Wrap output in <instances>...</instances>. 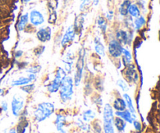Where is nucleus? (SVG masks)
Wrapping results in <instances>:
<instances>
[{"label": "nucleus", "mask_w": 160, "mask_h": 133, "mask_svg": "<svg viewBox=\"0 0 160 133\" xmlns=\"http://www.w3.org/2000/svg\"><path fill=\"white\" fill-rule=\"evenodd\" d=\"M9 133H17V131H16L15 129H12V130L9 131Z\"/></svg>", "instance_id": "c03bdc74"}, {"label": "nucleus", "mask_w": 160, "mask_h": 133, "mask_svg": "<svg viewBox=\"0 0 160 133\" xmlns=\"http://www.w3.org/2000/svg\"><path fill=\"white\" fill-rule=\"evenodd\" d=\"M85 133H92V132H85Z\"/></svg>", "instance_id": "49530a36"}, {"label": "nucleus", "mask_w": 160, "mask_h": 133, "mask_svg": "<svg viewBox=\"0 0 160 133\" xmlns=\"http://www.w3.org/2000/svg\"><path fill=\"white\" fill-rule=\"evenodd\" d=\"M123 99H124L125 102H126L127 107H128V110H129L132 114H135L136 112L135 108H134V104H133L132 99H131V97L129 96V94H128V93H124V94L123 95Z\"/></svg>", "instance_id": "4be33fe9"}, {"label": "nucleus", "mask_w": 160, "mask_h": 133, "mask_svg": "<svg viewBox=\"0 0 160 133\" xmlns=\"http://www.w3.org/2000/svg\"><path fill=\"white\" fill-rule=\"evenodd\" d=\"M122 55H123V62L125 65H128L131 63V60H132V55H131V51L129 50L126 49V48H123V51H122Z\"/></svg>", "instance_id": "b1692460"}, {"label": "nucleus", "mask_w": 160, "mask_h": 133, "mask_svg": "<svg viewBox=\"0 0 160 133\" xmlns=\"http://www.w3.org/2000/svg\"><path fill=\"white\" fill-rule=\"evenodd\" d=\"M117 86H118V87H120V88L121 89L123 92H127V91H128V90H129V87H128V83H127L125 82L123 79H118L117 82Z\"/></svg>", "instance_id": "7c9ffc66"}, {"label": "nucleus", "mask_w": 160, "mask_h": 133, "mask_svg": "<svg viewBox=\"0 0 160 133\" xmlns=\"http://www.w3.org/2000/svg\"><path fill=\"white\" fill-rule=\"evenodd\" d=\"M93 2H94V5H95V6H96V5H98L99 0H93Z\"/></svg>", "instance_id": "37998d69"}, {"label": "nucleus", "mask_w": 160, "mask_h": 133, "mask_svg": "<svg viewBox=\"0 0 160 133\" xmlns=\"http://www.w3.org/2000/svg\"><path fill=\"white\" fill-rule=\"evenodd\" d=\"M23 2H30L31 0H23Z\"/></svg>", "instance_id": "a18cd8bd"}, {"label": "nucleus", "mask_w": 160, "mask_h": 133, "mask_svg": "<svg viewBox=\"0 0 160 133\" xmlns=\"http://www.w3.org/2000/svg\"><path fill=\"white\" fill-rule=\"evenodd\" d=\"M98 26L100 30L102 31V32L103 34H105L106 31V28H107V23H106V20L104 17H99L98 19Z\"/></svg>", "instance_id": "c85d7f7f"}, {"label": "nucleus", "mask_w": 160, "mask_h": 133, "mask_svg": "<svg viewBox=\"0 0 160 133\" xmlns=\"http://www.w3.org/2000/svg\"><path fill=\"white\" fill-rule=\"evenodd\" d=\"M73 79L71 76H66L62 79L61 83L60 88H59V94L60 98L63 102H67L70 101L73 94Z\"/></svg>", "instance_id": "f03ea898"}, {"label": "nucleus", "mask_w": 160, "mask_h": 133, "mask_svg": "<svg viewBox=\"0 0 160 133\" xmlns=\"http://www.w3.org/2000/svg\"><path fill=\"white\" fill-rule=\"evenodd\" d=\"M45 47L44 46H39L37 48H36L35 50H34V54L36 55L37 56H40L42 54V53L44 52V51H45Z\"/></svg>", "instance_id": "e433bc0d"}, {"label": "nucleus", "mask_w": 160, "mask_h": 133, "mask_svg": "<svg viewBox=\"0 0 160 133\" xmlns=\"http://www.w3.org/2000/svg\"><path fill=\"white\" fill-rule=\"evenodd\" d=\"M35 88V85L34 83H28L21 87V90L26 93H31Z\"/></svg>", "instance_id": "c756f323"}, {"label": "nucleus", "mask_w": 160, "mask_h": 133, "mask_svg": "<svg viewBox=\"0 0 160 133\" xmlns=\"http://www.w3.org/2000/svg\"><path fill=\"white\" fill-rule=\"evenodd\" d=\"M145 22H146L145 19L142 16H139L138 17H137L134 20V28H135V30H137V31L140 30L145 24Z\"/></svg>", "instance_id": "cd10ccee"}, {"label": "nucleus", "mask_w": 160, "mask_h": 133, "mask_svg": "<svg viewBox=\"0 0 160 133\" xmlns=\"http://www.w3.org/2000/svg\"><path fill=\"white\" fill-rule=\"evenodd\" d=\"M28 20H29V17H28V13L23 14L20 17L18 24H17V29H18L19 31H23L25 29L28 23Z\"/></svg>", "instance_id": "a211bd4d"}, {"label": "nucleus", "mask_w": 160, "mask_h": 133, "mask_svg": "<svg viewBox=\"0 0 160 133\" xmlns=\"http://www.w3.org/2000/svg\"><path fill=\"white\" fill-rule=\"evenodd\" d=\"M56 19H57V15H56V10L50 11L49 18H48V23H52V24H55L56 22Z\"/></svg>", "instance_id": "72a5a7b5"}, {"label": "nucleus", "mask_w": 160, "mask_h": 133, "mask_svg": "<svg viewBox=\"0 0 160 133\" xmlns=\"http://www.w3.org/2000/svg\"><path fill=\"white\" fill-rule=\"evenodd\" d=\"M116 37H117L116 40H118L121 45H128V44H129V35H128V33L126 32L125 31L119 30L117 34H116Z\"/></svg>", "instance_id": "4468645a"}, {"label": "nucleus", "mask_w": 160, "mask_h": 133, "mask_svg": "<svg viewBox=\"0 0 160 133\" xmlns=\"http://www.w3.org/2000/svg\"><path fill=\"white\" fill-rule=\"evenodd\" d=\"M112 17H113V12L112 11H109L107 14V18L109 20H111L112 19Z\"/></svg>", "instance_id": "a19ab883"}, {"label": "nucleus", "mask_w": 160, "mask_h": 133, "mask_svg": "<svg viewBox=\"0 0 160 133\" xmlns=\"http://www.w3.org/2000/svg\"><path fill=\"white\" fill-rule=\"evenodd\" d=\"M131 5V2L130 0H125V1L123 2L121 5L120 6V9H119V12H120V15L123 16H127L128 14V9H129L130 6Z\"/></svg>", "instance_id": "412c9836"}, {"label": "nucleus", "mask_w": 160, "mask_h": 133, "mask_svg": "<svg viewBox=\"0 0 160 133\" xmlns=\"http://www.w3.org/2000/svg\"><path fill=\"white\" fill-rule=\"evenodd\" d=\"M66 124V117L64 115H60V114H58L56 115V126L57 131L61 130V129H63L64 126Z\"/></svg>", "instance_id": "aec40b11"}, {"label": "nucleus", "mask_w": 160, "mask_h": 133, "mask_svg": "<svg viewBox=\"0 0 160 133\" xmlns=\"http://www.w3.org/2000/svg\"><path fill=\"white\" fill-rule=\"evenodd\" d=\"M103 129L104 133H115L113 121H103Z\"/></svg>", "instance_id": "a878e982"}, {"label": "nucleus", "mask_w": 160, "mask_h": 133, "mask_svg": "<svg viewBox=\"0 0 160 133\" xmlns=\"http://www.w3.org/2000/svg\"><path fill=\"white\" fill-rule=\"evenodd\" d=\"M30 21L31 23L34 26H38L42 25L45 21L43 15L38 10H32L30 13Z\"/></svg>", "instance_id": "9b49d317"}, {"label": "nucleus", "mask_w": 160, "mask_h": 133, "mask_svg": "<svg viewBox=\"0 0 160 133\" xmlns=\"http://www.w3.org/2000/svg\"><path fill=\"white\" fill-rule=\"evenodd\" d=\"M75 34H76V31H75L74 26H73V25H71L70 26H69L68 29L64 34L62 40H61V45L62 47H65L69 43L73 41L75 37Z\"/></svg>", "instance_id": "9d476101"}, {"label": "nucleus", "mask_w": 160, "mask_h": 133, "mask_svg": "<svg viewBox=\"0 0 160 133\" xmlns=\"http://www.w3.org/2000/svg\"><path fill=\"white\" fill-rule=\"evenodd\" d=\"M132 124L134 125V129H135L136 131H138V132H140V131L142 130V124H141L140 121H137V120H134L132 122Z\"/></svg>", "instance_id": "c9c22d12"}, {"label": "nucleus", "mask_w": 160, "mask_h": 133, "mask_svg": "<svg viewBox=\"0 0 160 133\" xmlns=\"http://www.w3.org/2000/svg\"><path fill=\"white\" fill-rule=\"evenodd\" d=\"M23 54V51H17L15 53V57L16 58H20Z\"/></svg>", "instance_id": "ea45409f"}, {"label": "nucleus", "mask_w": 160, "mask_h": 133, "mask_svg": "<svg viewBox=\"0 0 160 133\" xmlns=\"http://www.w3.org/2000/svg\"><path fill=\"white\" fill-rule=\"evenodd\" d=\"M112 108L115 109L116 112H122V111L127 109V104L124 99H123L122 97H117L113 101Z\"/></svg>", "instance_id": "2eb2a0df"}, {"label": "nucleus", "mask_w": 160, "mask_h": 133, "mask_svg": "<svg viewBox=\"0 0 160 133\" xmlns=\"http://www.w3.org/2000/svg\"><path fill=\"white\" fill-rule=\"evenodd\" d=\"M66 76H67V73L65 72V70L63 69L60 68V67L58 68L57 70H56V76H55L54 79L47 87L48 91L51 93H56L57 91H59L62 79H64V77Z\"/></svg>", "instance_id": "20e7f679"}, {"label": "nucleus", "mask_w": 160, "mask_h": 133, "mask_svg": "<svg viewBox=\"0 0 160 133\" xmlns=\"http://www.w3.org/2000/svg\"><path fill=\"white\" fill-rule=\"evenodd\" d=\"M24 107V98L20 94H15L12 97L11 102V109H12V115L15 117H18L21 113Z\"/></svg>", "instance_id": "39448f33"}, {"label": "nucleus", "mask_w": 160, "mask_h": 133, "mask_svg": "<svg viewBox=\"0 0 160 133\" xmlns=\"http://www.w3.org/2000/svg\"><path fill=\"white\" fill-rule=\"evenodd\" d=\"M84 22V15H80L75 20V23L73 25L74 29L76 32L78 31H81V30L83 28V24Z\"/></svg>", "instance_id": "393cba45"}, {"label": "nucleus", "mask_w": 160, "mask_h": 133, "mask_svg": "<svg viewBox=\"0 0 160 133\" xmlns=\"http://www.w3.org/2000/svg\"><path fill=\"white\" fill-rule=\"evenodd\" d=\"M55 112V106L50 102H42L38 105L37 108L34 112V118L37 121H45L49 118Z\"/></svg>", "instance_id": "f257e3e1"}, {"label": "nucleus", "mask_w": 160, "mask_h": 133, "mask_svg": "<svg viewBox=\"0 0 160 133\" xmlns=\"http://www.w3.org/2000/svg\"><path fill=\"white\" fill-rule=\"evenodd\" d=\"M41 69H42V66L41 65H34V66H32L31 67V68L28 69V70H27V73H30V74H34L36 75L37 73H38L39 72L41 71Z\"/></svg>", "instance_id": "473e14b6"}, {"label": "nucleus", "mask_w": 160, "mask_h": 133, "mask_svg": "<svg viewBox=\"0 0 160 133\" xmlns=\"http://www.w3.org/2000/svg\"><path fill=\"white\" fill-rule=\"evenodd\" d=\"M84 57H85V50L81 48L79 51L78 61L76 63V72H75L74 77H73V83L74 86L78 87L82 79L83 70L84 67Z\"/></svg>", "instance_id": "7ed1b4c3"}, {"label": "nucleus", "mask_w": 160, "mask_h": 133, "mask_svg": "<svg viewBox=\"0 0 160 133\" xmlns=\"http://www.w3.org/2000/svg\"><path fill=\"white\" fill-rule=\"evenodd\" d=\"M92 129L93 133H102V126L100 125V123L98 121H95V122L92 124Z\"/></svg>", "instance_id": "2f4dec72"}, {"label": "nucleus", "mask_w": 160, "mask_h": 133, "mask_svg": "<svg viewBox=\"0 0 160 133\" xmlns=\"http://www.w3.org/2000/svg\"><path fill=\"white\" fill-rule=\"evenodd\" d=\"M113 126H115L116 129H117L118 132H122L125 130V129H126L127 122L124 120L122 119L121 118L117 116L116 118H113Z\"/></svg>", "instance_id": "dca6fc26"}, {"label": "nucleus", "mask_w": 160, "mask_h": 133, "mask_svg": "<svg viewBox=\"0 0 160 133\" xmlns=\"http://www.w3.org/2000/svg\"><path fill=\"white\" fill-rule=\"evenodd\" d=\"M52 37V30L49 26L42 27L38 31L37 38L39 41L45 43V42L49 41Z\"/></svg>", "instance_id": "1a4fd4ad"}, {"label": "nucleus", "mask_w": 160, "mask_h": 133, "mask_svg": "<svg viewBox=\"0 0 160 133\" xmlns=\"http://www.w3.org/2000/svg\"><path fill=\"white\" fill-rule=\"evenodd\" d=\"M115 115L116 116L120 117L122 119L124 120L126 122L130 123V124H132L133 121L134 120V118H133V114L129 110H127V109L122 111V112H116Z\"/></svg>", "instance_id": "f8f14e48"}, {"label": "nucleus", "mask_w": 160, "mask_h": 133, "mask_svg": "<svg viewBox=\"0 0 160 133\" xmlns=\"http://www.w3.org/2000/svg\"><path fill=\"white\" fill-rule=\"evenodd\" d=\"M95 116H96L95 112L89 109V110H86L83 112L82 120L85 121V122H90V121H93L95 119Z\"/></svg>", "instance_id": "6ab92c4d"}, {"label": "nucleus", "mask_w": 160, "mask_h": 133, "mask_svg": "<svg viewBox=\"0 0 160 133\" xmlns=\"http://www.w3.org/2000/svg\"><path fill=\"white\" fill-rule=\"evenodd\" d=\"M110 1H111V0H110Z\"/></svg>", "instance_id": "de8ad7c7"}, {"label": "nucleus", "mask_w": 160, "mask_h": 133, "mask_svg": "<svg viewBox=\"0 0 160 133\" xmlns=\"http://www.w3.org/2000/svg\"><path fill=\"white\" fill-rule=\"evenodd\" d=\"M122 51H123V46L118 40L116 39L110 40L108 46V51L111 57L114 59L120 57L122 55Z\"/></svg>", "instance_id": "423d86ee"}, {"label": "nucleus", "mask_w": 160, "mask_h": 133, "mask_svg": "<svg viewBox=\"0 0 160 133\" xmlns=\"http://www.w3.org/2000/svg\"><path fill=\"white\" fill-rule=\"evenodd\" d=\"M89 1H90V0H82V2H81V10H82V9H84L86 6H87V4L89 2Z\"/></svg>", "instance_id": "58836bf2"}, {"label": "nucleus", "mask_w": 160, "mask_h": 133, "mask_svg": "<svg viewBox=\"0 0 160 133\" xmlns=\"http://www.w3.org/2000/svg\"><path fill=\"white\" fill-rule=\"evenodd\" d=\"M58 6V1L57 0H48V6L49 11L56 10Z\"/></svg>", "instance_id": "f704fd0d"}, {"label": "nucleus", "mask_w": 160, "mask_h": 133, "mask_svg": "<svg viewBox=\"0 0 160 133\" xmlns=\"http://www.w3.org/2000/svg\"><path fill=\"white\" fill-rule=\"evenodd\" d=\"M128 13H130V15L134 18H137L139 16H141L140 9L136 4H131L130 6L129 9H128Z\"/></svg>", "instance_id": "bb28decb"}, {"label": "nucleus", "mask_w": 160, "mask_h": 133, "mask_svg": "<svg viewBox=\"0 0 160 133\" xmlns=\"http://www.w3.org/2000/svg\"><path fill=\"white\" fill-rule=\"evenodd\" d=\"M95 51L99 55H105V46L101 41L99 37H95Z\"/></svg>", "instance_id": "f3484780"}, {"label": "nucleus", "mask_w": 160, "mask_h": 133, "mask_svg": "<svg viewBox=\"0 0 160 133\" xmlns=\"http://www.w3.org/2000/svg\"><path fill=\"white\" fill-rule=\"evenodd\" d=\"M36 79V75L34 74H30L28 76H20L18 79H14L12 82L11 85L12 87H22L26 84L31 83L34 82Z\"/></svg>", "instance_id": "6e6552de"}, {"label": "nucleus", "mask_w": 160, "mask_h": 133, "mask_svg": "<svg viewBox=\"0 0 160 133\" xmlns=\"http://www.w3.org/2000/svg\"><path fill=\"white\" fill-rule=\"evenodd\" d=\"M58 133H67V132H66V131L62 129H61V130L58 131Z\"/></svg>", "instance_id": "79ce46f5"}, {"label": "nucleus", "mask_w": 160, "mask_h": 133, "mask_svg": "<svg viewBox=\"0 0 160 133\" xmlns=\"http://www.w3.org/2000/svg\"><path fill=\"white\" fill-rule=\"evenodd\" d=\"M124 75L129 83H136L138 80V74L137 69H136V67L134 64L129 63L126 65Z\"/></svg>", "instance_id": "0eeeda50"}, {"label": "nucleus", "mask_w": 160, "mask_h": 133, "mask_svg": "<svg viewBox=\"0 0 160 133\" xmlns=\"http://www.w3.org/2000/svg\"><path fill=\"white\" fill-rule=\"evenodd\" d=\"M76 125L78 126V127L81 130H82L83 132H90L91 130V126L90 125L88 124V122H85L84 121H83L81 118H78L76 121Z\"/></svg>", "instance_id": "5701e85b"}, {"label": "nucleus", "mask_w": 160, "mask_h": 133, "mask_svg": "<svg viewBox=\"0 0 160 133\" xmlns=\"http://www.w3.org/2000/svg\"><path fill=\"white\" fill-rule=\"evenodd\" d=\"M113 108L109 104H105L103 109V121H113Z\"/></svg>", "instance_id": "ddd939ff"}, {"label": "nucleus", "mask_w": 160, "mask_h": 133, "mask_svg": "<svg viewBox=\"0 0 160 133\" xmlns=\"http://www.w3.org/2000/svg\"><path fill=\"white\" fill-rule=\"evenodd\" d=\"M2 109L4 112H7L8 110V104L6 101H3L2 103Z\"/></svg>", "instance_id": "4c0bfd02"}]
</instances>
